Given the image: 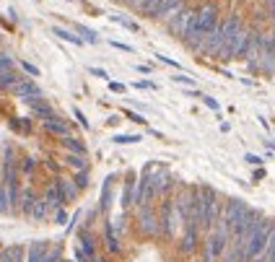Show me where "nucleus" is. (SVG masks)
<instances>
[{"mask_svg":"<svg viewBox=\"0 0 275 262\" xmlns=\"http://www.w3.org/2000/svg\"><path fill=\"white\" fill-rule=\"evenodd\" d=\"M34 158H24V164H21V171H24V174H31V171H34Z\"/></svg>","mask_w":275,"mask_h":262,"instance_id":"nucleus-38","label":"nucleus"},{"mask_svg":"<svg viewBox=\"0 0 275 262\" xmlns=\"http://www.w3.org/2000/svg\"><path fill=\"white\" fill-rule=\"evenodd\" d=\"M76 31H78V37H83V42H86V44H99V37H96V31H94V29H88V26L78 24V26H76Z\"/></svg>","mask_w":275,"mask_h":262,"instance_id":"nucleus-22","label":"nucleus"},{"mask_svg":"<svg viewBox=\"0 0 275 262\" xmlns=\"http://www.w3.org/2000/svg\"><path fill=\"white\" fill-rule=\"evenodd\" d=\"M117 3H127V0H117Z\"/></svg>","mask_w":275,"mask_h":262,"instance_id":"nucleus-50","label":"nucleus"},{"mask_svg":"<svg viewBox=\"0 0 275 262\" xmlns=\"http://www.w3.org/2000/svg\"><path fill=\"white\" fill-rule=\"evenodd\" d=\"M221 218V203H218V192L213 187H197L195 200H192V215L190 221H195L200 229L210 231L216 221Z\"/></svg>","mask_w":275,"mask_h":262,"instance_id":"nucleus-2","label":"nucleus"},{"mask_svg":"<svg viewBox=\"0 0 275 262\" xmlns=\"http://www.w3.org/2000/svg\"><path fill=\"white\" fill-rule=\"evenodd\" d=\"M169 187H171V177H169V171L166 169H151V189H153V197H161V195H166L169 192Z\"/></svg>","mask_w":275,"mask_h":262,"instance_id":"nucleus-10","label":"nucleus"},{"mask_svg":"<svg viewBox=\"0 0 275 262\" xmlns=\"http://www.w3.org/2000/svg\"><path fill=\"white\" fill-rule=\"evenodd\" d=\"M44 203H47V208H52V210H57V208H62V203H65V197L60 195V189L55 182L47 187V192H44Z\"/></svg>","mask_w":275,"mask_h":262,"instance_id":"nucleus-13","label":"nucleus"},{"mask_svg":"<svg viewBox=\"0 0 275 262\" xmlns=\"http://www.w3.org/2000/svg\"><path fill=\"white\" fill-rule=\"evenodd\" d=\"M182 5H185V0H161L159 8H156V13H153V21H164V24H166Z\"/></svg>","mask_w":275,"mask_h":262,"instance_id":"nucleus-11","label":"nucleus"},{"mask_svg":"<svg viewBox=\"0 0 275 262\" xmlns=\"http://www.w3.org/2000/svg\"><path fill=\"white\" fill-rule=\"evenodd\" d=\"M109 91H112V94H125V83H117V80H112V83H109Z\"/></svg>","mask_w":275,"mask_h":262,"instance_id":"nucleus-41","label":"nucleus"},{"mask_svg":"<svg viewBox=\"0 0 275 262\" xmlns=\"http://www.w3.org/2000/svg\"><path fill=\"white\" fill-rule=\"evenodd\" d=\"M68 221V213L62 210V208H57V213H55V223H65Z\"/></svg>","mask_w":275,"mask_h":262,"instance_id":"nucleus-43","label":"nucleus"},{"mask_svg":"<svg viewBox=\"0 0 275 262\" xmlns=\"http://www.w3.org/2000/svg\"><path fill=\"white\" fill-rule=\"evenodd\" d=\"M112 21H114V24H120L122 29H127V31H140V26H138L135 21H130L127 16H112Z\"/></svg>","mask_w":275,"mask_h":262,"instance_id":"nucleus-26","label":"nucleus"},{"mask_svg":"<svg viewBox=\"0 0 275 262\" xmlns=\"http://www.w3.org/2000/svg\"><path fill=\"white\" fill-rule=\"evenodd\" d=\"M138 223H140V231L145 234V236H156V234L161 231V223H159V215H156V210L148 205H140V210H138Z\"/></svg>","mask_w":275,"mask_h":262,"instance_id":"nucleus-7","label":"nucleus"},{"mask_svg":"<svg viewBox=\"0 0 275 262\" xmlns=\"http://www.w3.org/2000/svg\"><path fill=\"white\" fill-rule=\"evenodd\" d=\"M244 161H247V164H252V166H260V164H262V158H260V156H254V153H247Z\"/></svg>","mask_w":275,"mask_h":262,"instance_id":"nucleus-40","label":"nucleus"},{"mask_svg":"<svg viewBox=\"0 0 275 262\" xmlns=\"http://www.w3.org/2000/svg\"><path fill=\"white\" fill-rule=\"evenodd\" d=\"M47 203H44V197H36V203H34V208H31V218L34 221H42L44 215H47Z\"/></svg>","mask_w":275,"mask_h":262,"instance_id":"nucleus-23","label":"nucleus"},{"mask_svg":"<svg viewBox=\"0 0 275 262\" xmlns=\"http://www.w3.org/2000/svg\"><path fill=\"white\" fill-rule=\"evenodd\" d=\"M109 44H112L114 50H122V52H135V50L130 47V44H122V42H109Z\"/></svg>","mask_w":275,"mask_h":262,"instance_id":"nucleus-44","label":"nucleus"},{"mask_svg":"<svg viewBox=\"0 0 275 262\" xmlns=\"http://www.w3.org/2000/svg\"><path fill=\"white\" fill-rule=\"evenodd\" d=\"M273 226L270 221H260L257 226H254V231L249 234V239H247V262L254 260L257 255H262L265 249H268V241H270V234H273Z\"/></svg>","mask_w":275,"mask_h":262,"instance_id":"nucleus-3","label":"nucleus"},{"mask_svg":"<svg viewBox=\"0 0 275 262\" xmlns=\"http://www.w3.org/2000/svg\"><path fill=\"white\" fill-rule=\"evenodd\" d=\"M135 88H156V83H151V80H135Z\"/></svg>","mask_w":275,"mask_h":262,"instance_id":"nucleus-46","label":"nucleus"},{"mask_svg":"<svg viewBox=\"0 0 275 262\" xmlns=\"http://www.w3.org/2000/svg\"><path fill=\"white\" fill-rule=\"evenodd\" d=\"M42 128L52 132V135H57V138H65V135H70V128H68V122L62 120V117H50V120H42Z\"/></svg>","mask_w":275,"mask_h":262,"instance_id":"nucleus-12","label":"nucleus"},{"mask_svg":"<svg viewBox=\"0 0 275 262\" xmlns=\"http://www.w3.org/2000/svg\"><path fill=\"white\" fill-rule=\"evenodd\" d=\"M249 262H268V255H265V252H262V255H257L254 260H249Z\"/></svg>","mask_w":275,"mask_h":262,"instance_id":"nucleus-49","label":"nucleus"},{"mask_svg":"<svg viewBox=\"0 0 275 262\" xmlns=\"http://www.w3.org/2000/svg\"><path fill=\"white\" fill-rule=\"evenodd\" d=\"M122 114H125V117H127V120H130V122H138V125H143V122H145V117H143V114H138V112H130V109H125Z\"/></svg>","mask_w":275,"mask_h":262,"instance_id":"nucleus-34","label":"nucleus"},{"mask_svg":"<svg viewBox=\"0 0 275 262\" xmlns=\"http://www.w3.org/2000/svg\"><path fill=\"white\" fill-rule=\"evenodd\" d=\"M244 213H247V205H244L242 200H228V203H226V208L221 210V218H218V221H223V223L228 226V229L234 231V226L242 221V215H244Z\"/></svg>","mask_w":275,"mask_h":262,"instance_id":"nucleus-8","label":"nucleus"},{"mask_svg":"<svg viewBox=\"0 0 275 262\" xmlns=\"http://www.w3.org/2000/svg\"><path fill=\"white\" fill-rule=\"evenodd\" d=\"M65 164H68V166H73L76 171H81V169H88L83 153H68V156H65Z\"/></svg>","mask_w":275,"mask_h":262,"instance_id":"nucleus-21","label":"nucleus"},{"mask_svg":"<svg viewBox=\"0 0 275 262\" xmlns=\"http://www.w3.org/2000/svg\"><path fill=\"white\" fill-rule=\"evenodd\" d=\"M197 234H200V226L195 221H187L185 223V234H182V241H179V249L185 255H192L197 249Z\"/></svg>","mask_w":275,"mask_h":262,"instance_id":"nucleus-9","label":"nucleus"},{"mask_svg":"<svg viewBox=\"0 0 275 262\" xmlns=\"http://www.w3.org/2000/svg\"><path fill=\"white\" fill-rule=\"evenodd\" d=\"M11 57H8V55H3V57H0V73H3V70H11Z\"/></svg>","mask_w":275,"mask_h":262,"instance_id":"nucleus-42","label":"nucleus"},{"mask_svg":"<svg viewBox=\"0 0 275 262\" xmlns=\"http://www.w3.org/2000/svg\"><path fill=\"white\" fill-rule=\"evenodd\" d=\"M156 60H159V62H164V65H171V68H179V62H177V60H171V57H166V55H156Z\"/></svg>","mask_w":275,"mask_h":262,"instance_id":"nucleus-39","label":"nucleus"},{"mask_svg":"<svg viewBox=\"0 0 275 262\" xmlns=\"http://www.w3.org/2000/svg\"><path fill=\"white\" fill-rule=\"evenodd\" d=\"M88 73H91V76H96V78H109L104 68H88Z\"/></svg>","mask_w":275,"mask_h":262,"instance_id":"nucleus-45","label":"nucleus"},{"mask_svg":"<svg viewBox=\"0 0 275 262\" xmlns=\"http://www.w3.org/2000/svg\"><path fill=\"white\" fill-rule=\"evenodd\" d=\"M104 234H107V247H109V252H120V241H117V236H114V226L112 223L104 226Z\"/></svg>","mask_w":275,"mask_h":262,"instance_id":"nucleus-24","label":"nucleus"},{"mask_svg":"<svg viewBox=\"0 0 275 262\" xmlns=\"http://www.w3.org/2000/svg\"><path fill=\"white\" fill-rule=\"evenodd\" d=\"M31 112H34V117H39V120H50V117H55V109L50 104H44V99L31 104Z\"/></svg>","mask_w":275,"mask_h":262,"instance_id":"nucleus-16","label":"nucleus"},{"mask_svg":"<svg viewBox=\"0 0 275 262\" xmlns=\"http://www.w3.org/2000/svg\"><path fill=\"white\" fill-rule=\"evenodd\" d=\"M117 146H133V143H140L143 140V135H127V132H120V135H114L112 138Z\"/></svg>","mask_w":275,"mask_h":262,"instance_id":"nucleus-25","label":"nucleus"},{"mask_svg":"<svg viewBox=\"0 0 275 262\" xmlns=\"http://www.w3.org/2000/svg\"><path fill=\"white\" fill-rule=\"evenodd\" d=\"M44 255H47V247H44L42 241H34L29 247V260H26V262H42Z\"/></svg>","mask_w":275,"mask_h":262,"instance_id":"nucleus-20","label":"nucleus"},{"mask_svg":"<svg viewBox=\"0 0 275 262\" xmlns=\"http://www.w3.org/2000/svg\"><path fill=\"white\" fill-rule=\"evenodd\" d=\"M42 262H60V249H50Z\"/></svg>","mask_w":275,"mask_h":262,"instance_id":"nucleus-37","label":"nucleus"},{"mask_svg":"<svg viewBox=\"0 0 275 262\" xmlns=\"http://www.w3.org/2000/svg\"><path fill=\"white\" fill-rule=\"evenodd\" d=\"M55 184H57L60 195L65 197V203H68V200H76V195H78V187H76V182H70V179H62V177H57V179H55Z\"/></svg>","mask_w":275,"mask_h":262,"instance_id":"nucleus-14","label":"nucleus"},{"mask_svg":"<svg viewBox=\"0 0 275 262\" xmlns=\"http://www.w3.org/2000/svg\"><path fill=\"white\" fill-rule=\"evenodd\" d=\"M268 3V11H270V16H273V21H275V0H265Z\"/></svg>","mask_w":275,"mask_h":262,"instance_id":"nucleus-47","label":"nucleus"},{"mask_svg":"<svg viewBox=\"0 0 275 262\" xmlns=\"http://www.w3.org/2000/svg\"><path fill=\"white\" fill-rule=\"evenodd\" d=\"M62 146H65L70 153H83V156H86V143L73 138V135H65V138H62Z\"/></svg>","mask_w":275,"mask_h":262,"instance_id":"nucleus-19","label":"nucleus"},{"mask_svg":"<svg viewBox=\"0 0 275 262\" xmlns=\"http://www.w3.org/2000/svg\"><path fill=\"white\" fill-rule=\"evenodd\" d=\"M18 80H21V76H18V73H13V70H3V73H0V91L13 88Z\"/></svg>","mask_w":275,"mask_h":262,"instance_id":"nucleus-18","label":"nucleus"},{"mask_svg":"<svg viewBox=\"0 0 275 262\" xmlns=\"http://www.w3.org/2000/svg\"><path fill=\"white\" fill-rule=\"evenodd\" d=\"M260 179H265V169H257V171H254V182H260Z\"/></svg>","mask_w":275,"mask_h":262,"instance_id":"nucleus-48","label":"nucleus"},{"mask_svg":"<svg viewBox=\"0 0 275 262\" xmlns=\"http://www.w3.org/2000/svg\"><path fill=\"white\" fill-rule=\"evenodd\" d=\"M0 213H11V197H8L5 184H0Z\"/></svg>","mask_w":275,"mask_h":262,"instance_id":"nucleus-27","label":"nucleus"},{"mask_svg":"<svg viewBox=\"0 0 275 262\" xmlns=\"http://www.w3.org/2000/svg\"><path fill=\"white\" fill-rule=\"evenodd\" d=\"M21 213H26V215H31V208H34V203H36V195H34V189L31 187H26L24 192H21Z\"/></svg>","mask_w":275,"mask_h":262,"instance_id":"nucleus-17","label":"nucleus"},{"mask_svg":"<svg viewBox=\"0 0 275 262\" xmlns=\"http://www.w3.org/2000/svg\"><path fill=\"white\" fill-rule=\"evenodd\" d=\"M275 70V34H265L260 47V73L273 76Z\"/></svg>","mask_w":275,"mask_h":262,"instance_id":"nucleus-6","label":"nucleus"},{"mask_svg":"<svg viewBox=\"0 0 275 262\" xmlns=\"http://www.w3.org/2000/svg\"><path fill=\"white\" fill-rule=\"evenodd\" d=\"M3 262H21V247L5 249V260H3Z\"/></svg>","mask_w":275,"mask_h":262,"instance_id":"nucleus-29","label":"nucleus"},{"mask_svg":"<svg viewBox=\"0 0 275 262\" xmlns=\"http://www.w3.org/2000/svg\"><path fill=\"white\" fill-rule=\"evenodd\" d=\"M192 16H195V8H187V5H182L177 13L171 16V19L166 21V29L171 37H177V39H185V31H187V26L192 21Z\"/></svg>","mask_w":275,"mask_h":262,"instance_id":"nucleus-4","label":"nucleus"},{"mask_svg":"<svg viewBox=\"0 0 275 262\" xmlns=\"http://www.w3.org/2000/svg\"><path fill=\"white\" fill-rule=\"evenodd\" d=\"M218 21H221V19H218V5L216 3H203L195 11V16H192V21H190L182 42H185L192 52H200L205 37L218 26Z\"/></svg>","mask_w":275,"mask_h":262,"instance_id":"nucleus-1","label":"nucleus"},{"mask_svg":"<svg viewBox=\"0 0 275 262\" xmlns=\"http://www.w3.org/2000/svg\"><path fill=\"white\" fill-rule=\"evenodd\" d=\"M11 94L16 96V99H21L24 104H34V102H39L42 99V88H39V83H34V80H29V78H21L18 83L11 88Z\"/></svg>","mask_w":275,"mask_h":262,"instance_id":"nucleus-5","label":"nucleus"},{"mask_svg":"<svg viewBox=\"0 0 275 262\" xmlns=\"http://www.w3.org/2000/svg\"><path fill=\"white\" fill-rule=\"evenodd\" d=\"M265 255H268V262H275V226H273V234H270V241H268Z\"/></svg>","mask_w":275,"mask_h":262,"instance_id":"nucleus-31","label":"nucleus"},{"mask_svg":"<svg viewBox=\"0 0 275 262\" xmlns=\"http://www.w3.org/2000/svg\"><path fill=\"white\" fill-rule=\"evenodd\" d=\"M52 34L55 37H60L62 42H70V44H76V47H83V37H78V34H73L70 29H62V26H52Z\"/></svg>","mask_w":275,"mask_h":262,"instance_id":"nucleus-15","label":"nucleus"},{"mask_svg":"<svg viewBox=\"0 0 275 262\" xmlns=\"http://www.w3.org/2000/svg\"><path fill=\"white\" fill-rule=\"evenodd\" d=\"M73 114H76V120L81 122V128H83V130H88V128H91V125H88V120H86V114L81 112L78 106H73Z\"/></svg>","mask_w":275,"mask_h":262,"instance_id":"nucleus-33","label":"nucleus"},{"mask_svg":"<svg viewBox=\"0 0 275 262\" xmlns=\"http://www.w3.org/2000/svg\"><path fill=\"white\" fill-rule=\"evenodd\" d=\"M73 182H76V187H78V189H86V187H88V169H81V171H76Z\"/></svg>","mask_w":275,"mask_h":262,"instance_id":"nucleus-28","label":"nucleus"},{"mask_svg":"<svg viewBox=\"0 0 275 262\" xmlns=\"http://www.w3.org/2000/svg\"><path fill=\"white\" fill-rule=\"evenodd\" d=\"M171 80H174V83H182V86H195V78H190L187 73H177Z\"/></svg>","mask_w":275,"mask_h":262,"instance_id":"nucleus-32","label":"nucleus"},{"mask_svg":"<svg viewBox=\"0 0 275 262\" xmlns=\"http://www.w3.org/2000/svg\"><path fill=\"white\" fill-rule=\"evenodd\" d=\"M11 128H13V130H18V132H29V130H31V122L26 120V117H21L18 122H16V120L11 122Z\"/></svg>","mask_w":275,"mask_h":262,"instance_id":"nucleus-30","label":"nucleus"},{"mask_svg":"<svg viewBox=\"0 0 275 262\" xmlns=\"http://www.w3.org/2000/svg\"><path fill=\"white\" fill-rule=\"evenodd\" d=\"M200 99H203V104L208 106V109H213V112H218V109H221V104H218L213 96H200Z\"/></svg>","mask_w":275,"mask_h":262,"instance_id":"nucleus-35","label":"nucleus"},{"mask_svg":"<svg viewBox=\"0 0 275 262\" xmlns=\"http://www.w3.org/2000/svg\"><path fill=\"white\" fill-rule=\"evenodd\" d=\"M21 68L26 70V73H29V76H39V68H36V65H31V62H26V60H21Z\"/></svg>","mask_w":275,"mask_h":262,"instance_id":"nucleus-36","label":"nucleus"}]
</instances>
